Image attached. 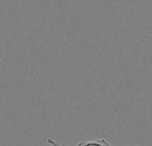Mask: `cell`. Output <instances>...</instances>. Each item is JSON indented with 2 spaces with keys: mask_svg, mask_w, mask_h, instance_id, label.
<instances>
[{
  "mask_svg": "<svg viewBox=\"0 0 152 146\" xmlns=\"http://www.w3.org/2000/svg\"><path fill=\"white\" fill-rule=\"evenodd\" d=\"M77 146H111L105 139H99L96 141H86L80 142L77 144Z\"/></svg>",
  "mask_w": 152,
  "mask_h": 146,
  "instance_id": "obj_1",
  "label": "cell"
},
{
  "mask_svg": "<svg viewBox=\"0 0 152 146\" xmlns=\"http://www.w3.org/2000/svg\"><path fill=\"white\" fill-rule=\"evenodd\" d=\"M46 143H47V145H50V146H62V145H61L60 144H58L56 141H54L53 139H52V138H47Z\"/></svg>",
  "mask_w": 152,
  "mask_h": 146,
  "instance_id": "obj_2",
  "label": "cell"
}]
</instances>
